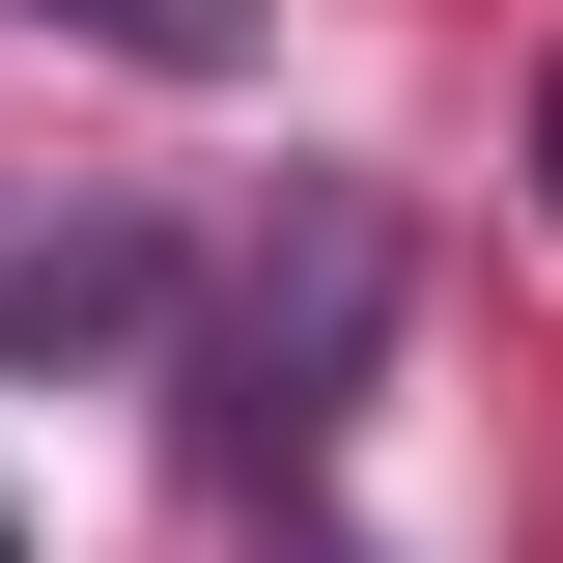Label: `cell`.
<instances>
[{
  "mask_svg": "<svg viewBox=\"0 0 563 563\" xmlns=\"http://www.w3.org/2000/svg\"><path fill=\"white\" fill-rule=\"evenodd\" d=\"M366 366H395V198H366V169H282L254 282H225V339H198V451H225V479L339 451Z\"/></svg>",
  "mask_w": 563,
  "mask_h": 563,
  "instance_id": "6da1fadb",
  "label": "cell"
},
{
  "mask_svg": "<svg viewBox=\"0 0 563 563\" xmlns=\"http://www.w3.org/2000/svg\"><path fill=\"white\" fill-rule=\"evenodd\" d=\"M282 563H366V536H282Z\"/></svg>",
  "mask_w": 563,
  "mask_h": 563,
  "instance_id": "277c9868",
  "label": "cell"
},
{
  "mask_svg": "<svg viewBox=\"0 0 563 563\" xmlns=\"http://www.w3.org/2000/svg\"><path fill=\"white\" fill-rule=\"evenodd\" d=\"M536 169H563V113H536Z\"/></svg>",
  "mask_w": 563,
  "mask_h": 563,
  "instance_id": "5b68a950",
  "label": "cell"
},
{
  "mask_svg": "<svg viewBox=\"0 0 563 563\" xmlns=\"http://www.w3.org/2000/svg\"><path fill=\"white\" fill-rule=\"evenodd\" d=\"M169 310V254L141 225H57V254H0V366H85V339H141Z\"/></svg>",
  "mask_w": 563,
  "mask_h": 563,
  "instance_id": "7a4b0ae2",
  "label": "cell"
},
{
  "mask_svg": "<svg viewBox=\"0 0 563 563\" xmlns=\"http://www.w3.org/2000/svg\"><path fill=\"white\" fill-rule=\"evenodd\" d=\"M29 29H85V57H141V85H225L254 57V0H29Z\"/></svg>",
  "mask_w": 563,
  "mask_h": 563,
  "instance_id": "3957f363",
  "label": "cell"
}]
</instances>
